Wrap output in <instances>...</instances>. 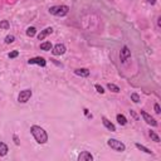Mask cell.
Segmentation results:
<instances>
[{"label": "cell", "mask_w": 161, "mask_h": 161, "mask_svg": "<svg viewBox=\"0 0 161 161\" xmlns=\"http://www.w3.org/2000/svg\"><path fill=\"white\" fill-rule=\"evenodd\" d=\"M30 134L33 135L35 141L40 145L48 142V134H47V131L43 127L38 126V125H33V126L30 127Z\"/></svg>", "instance_id": "1"}, {"label": "cell", "mask_w": 161, "mask_h": 161, "mask_svg": "<svg viewBox=\"0 0 161 161\" xmlns=\"http://www.w3.org/2000/svg\"><path fill=\"white\" fill-rule=\"evenodd\" d=\"M49 13L56 16H65L69 13V7L68 5H54L49 8Z\"/></svg>", "instance_id": "2"}, {"label": "cell", "mask_w": 161, "mask_h": 161, "mask_svg": "<svg viewBox=\"0 0 161 161\" xmlns=\"http://www.w3.org/2000/svg\"><path fill=\"white\" fill-rule=\"evenodd\" d=\"M107 145H108L112 150H115L117 152H123L125 150H126V145H125L123 142L116 140V139H110L108 141H107Z\"/></svg>", "instance_id": "3"}, {"label": "cell", "mask_w": 161, "mask_h": 161, "mask_svg": "<svg viewBox=\"0 0 161 161\" xmlns=\"http://www.w3.org/2000/svg\"><path fill=\"white\" fill-rule=\"evenodd\" d=\"M33 96V92H32V89H23V91H20L19 93V96H18V102L19 103H27L29 99H30V97Z\"/></svg>", "instance_id": "4"}, {"label": "cell", "mask_w": 161, "mask_h": 161, "mask_svg": "<svg viewBox=\"0 0 161 161\" xmlns=\"http://www.w3.org/2000/svg\"><path fill=\"white\" fill-rule=\"evenodd\" d=\"M141 116H142L144 121H145L147 125H150V126H152V127H156V126H157V121L155 120V118H154L151 115H148L147 112L141 111Z\"/></svg>", "instance_id": "5"}, {"label": "cell", "mask_w": 161, "mask_h": 161, "mask_svg": "<svg viewBox=\"0 0 161 161\" xmlns=\"http://www.w3.org/2000/svg\"><path fill=\"white\" fill-rule=\"evenodd\" d=\"M65 50H67L65 45L58 43V44H56V45L52 48V54H53V56H62V54H64V53H65Z\"/></svg>", "instance_id": "6"}, {"label": "cell", "mask_w": 161, "mask_h": 161, "mask_svg": "<svg viewBox=\"0 0 161 161\" xmlns=\"http://www.w3.org/2000/svg\"><path fill=\"white\" fill-rule=\"evenodd\" d=\"M28 64L29 65H30V64H37V65H39V67H45V65H47V61H45L43 57H34V58L29 59Z\"/></svg>", "instance_id": "7"}, {"label": "cell", "mask_w": 161, "mask_h": 161, "mask_svg": "<svg viewBox=\"0 0 161 161\" xmlns=\"http://www.w3.org/2000/svg\"><path fill=\"white\" fill-rule=\"evenodd\" d=\"M130 57H131V50L128 49L127 45H125L123 48H122V50H121V53H120V59H121V62L125 63Z\"/></svg>", "instance_id": "8"}, {"label": "cell", "mask_w": 161, "mask_h": 161, "mask_svg": "<svg viewBox=\"0 0 161 161\" xmlns=\"http://www.w3.org/2000/svg\"><path fill=\"white\" fill-rule=\"evenodd\" d=\"M102 123H103V126H105L107 130L111 131V132H115V131H116V126H115V125H113L107 117H105V116L102 117Z\"/></svg>", "instance_id": "9"}, {"label": "cell", "mask_w": 161, "mask_h": 161, "mask_svg": "<svg viewBox=\"0 0 161 161\" xmlns=\"http://www.w3.org/2000/svg\"><path fill=\"white\" fill-rule=\"evenodd\" d=\"M92 160H93L92 154L88 151H82L78 155V161H92Z\"/></svg>", "instance_id": "10"}, {"label": "cell", "mask_w": 161, "mask_h": 161, "mask_svg": "<svg viewBox=\"0 0 161 161\" xmlns=\"http://www.w3.org/2000/svg\"><path fill=\"white\" fill-rule=\"evenodd\" d=\"M52 33H53V28H52V27L45 28L44 30H42V32L38 34V39H39V40H43V39H45V38L48 37L49 34H52Z\"/></svg>", "instance_id": "11"}, {"label": "cell", "mask_w": 161, "mask_h": 161, "mask_svg": "<svg viewBox=\"0 0 161 161\" xmlns=\"http://www.w3.org/2000/svg\"><path fill=\"white\" fill-rule=\"evenodd\" d=\"M74 74L83 77V78H87V77H89V70L87 68H78V69L74 70Z\"/></svg>", "instance_id": "12"}, {"label": "cell", "mask_w": 161, "mask_h": 161, "mask_svg": "<svg viewBox=\"0 0 161 161\" xmlns=\"http://www.w3.org/2000/svg\"><path fill=\"white\" fill-rule=\"evenodd\" d=\"M52 48H53V45H52L50 42H43V43H40V49L42 50L49 52V50H52Z\"/></svg>", "instance_id": "13"}, {"label": "cell", "mask_w": 161, "mask_h": 161, "mask_svg": "<svg viewBox=\"0 0 161 161\" xmlns=\"http://www.w3.org/2000/svg\"><path fill=\"white\" fill-rule=\"evenodd\" d=\"M8 151H9V148H8L7 144L0 141V156H5L8 154Z\"/></svg>", "instance_id": "14"}, {"label": "cell", "mask_w": 161, "mask_h": 161, "mask_svg": "<svg viewBox=\"0 0 161 161\" xmlns=\"http://www.w3.org/2000/svg\"><path fill=\"white\" fill-rule=\"evenodd\" d=\"M135 146L139 148L140 151H144V152H146V154H148V155H152V151L150 150V148H147L146 146H144V145H141V144H139V142H136L135 144Z\"/></svg>", "instance_id": "15"}, {"label": "cell", "mask_w": 161, "mask_h": 161, "mask_svg": "<svg viewBox=\"0 0 161 161\" xmlns=\"http://www.w3.org/2000/svg\"><path fill=\"white\" fill-rule=\"evenodd\" d=\"M107 88H108L110 91L113 92V93H118V92H120V87L116 86V85H113V83H108V85H107Z\"/></svg>", "instance_id": "16"}, {"label": "cell", "mask_w": 161, "mask_h": 161, "mask_svg": "<svg viewBox=\"0 0 161 161\" xmlns=\"http://www.w3.org/2000/svg\"><path fill=\"white\" fill-rule=\"evenodd\" d=\"M116 118H117V122L120 123L121 126H125V125L127 123V118L125 117L123 115H117V117H116Z\"/></svg>", "instance_id": "17"}, {"label": "cell", "mask_w": 161, "mask_h": 161, "mask_svg": "<svg viewBox=\"0 0 161 161\" xmlns=\"http://www.w3.org/2000/svg\"><path fill=\"white\" fill-rule=\"evenodd\" d=\"M35 34H37V29H35L34 27H29L28 29H27V35H28V37H34V35Z\"/></svg>", "instance_id": "18"}, {"label": "cell", "mask_w": 161, "mask_h": 161, "mask_svg": "<svg viewBox=\"0 0 161 161\" xmlns=\"http://www.w3.org/2000/svg\"><path fill=\"white\" fill-rule=\"evenodd\" d=\"M10 28V24L8 20H1L0 22V29H4V30H8V29Z\"/></svg>", "instance_id": "19"}, {"label": "cell", "mask_w": 161, "mask_h": 161, "mask_svg": "<svg viewBox=\"0 0 161 161\" xmlns=\"http://www.w3.org/2000/svg\"><path fill=\"white\" fill-rule=\"evenodd\" d=\"M150 137H151V140L155 141V142H160V137L159 135L155 132V131H150Z\"/></svg>", "instance_id": "20"}, {"label": "cell", "mask_w": 161, "mask_h": 161, "mask_svg": "<svg viewBox=\"0 0 161 161\" xmlns=\"http://www.w3.org/2000/svg\"><path fill=\"white\" fill-rule=\"evenodd\" d=\"M14 40H15V37H14V35H7V37H5V39H4L5 44H11Z\"/></svg>", "instance_id": "21"}, {"label": "cell", "mask_w": 161, "mask_h": 161, "mask_svg": "<svg viewBox=\"0 0 161 161\" xmlns=\"http://www.w3.org/2000/svg\"><path fill=\"white\" fill-rule=\"evenodd\" d=\"M131 101L135 103H139L140 102V96L137 93H131Z\"/></svg>", "instance_id": "22"}, {"label": "cell", "mask_w": 161, "mask_h": 161, "mask_svg": "<svg viewBox=\"0 0 161 161\" xmlns=\"http://www.w3.org/2000/svg\"><path fill=\"white\" fill-rule=\"evenodd\" d=\"M18 56H19V52H18V50H13V52H10L9 54H8V57H9L10 59H14V58H16Z\"/></svg>", "instance_id": "23"}, {"label": "cell", "mask_w": 161, "mask_h": 161, "mask_svg": "<svg viewBox=\"0 0 161 161\" xmlns=\"http://www.w3.org/2000/svg\"><path fill=\"white\" fill-rule=\"evenodd\" d=\"M94 88L97 89V92H98V93H101V94H103V93H105V89H103V87H102V86H99V85H94Z\"/></svg>", "instance_id": "24"}, {"label": "cell", "mask_w": 161, "mask_h": 161, "mask_svg": "<svg viewBox=\"0 0 161 161\" xmlns=\"http://www.w3.org/2000/svg\"><path fill=\"white\" fill-rule=\"evenodd\" d=\"M154 110H155V112H156V113H157V115H159V113L161 112V108H160V105H159V103H155V106H154Z\"/></svg>", "instance_id": "25"}, {"label": "cell", "mask_w": 161, "mask_h": 161, "mask_svg": "<svg viewBox=\"0 0 161 161\" xmlns=\"http://www.w3.org/2000/svg\"><path fill=\"white\" fill-rule=\"evenodd\" d=\"M146 1H147L148 4H151V5H155V4H156V0H146Z\"/></svg>", "instance_id": "26"}, {"label": "cell", "mask_w": 161, "mask_h": 161, "mask_svg": "<svg viewBox=\"0 0 161 161\" xmlns=\"http://www.w3.org/2000/svg\"><path fill=\"white\" fill-rule=\"evenodd\" d=\"M130 113H131V115H132V117L135 118V120H137V116H136V113H135V111H132V110H131V111H130Z\"/></svg>", "instance_id": "27"}, {"label": "cell", "mask_w": 161, "mask_h": 161, "mask_svg": "<svg viewBox=\"0 0 161 161\" xmlns=\"http://www.w3.org/2000/svg\"><path fill=\"white\" fill-rule=\"evenodd\" d=\"M157 25H159V27H161V16H159V18H157Z\"/></svg>", "instance_id": "28"}, {"label": "cell", "mask_w": 161, "mask_h": 161, "mask_svg": "<svg viewBox=\"0 0 161 161\" xmlns=\"http://www.w3.org/2000/svg\"><path fill=\"white\" fill-rule=\"evenodd\" d=\"M14 141H15L16 145H19V141H18V137H16V136H14Z\"/></svg>", "instance_id": "29"}]
</instances>
